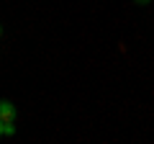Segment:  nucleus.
<instances>
[{
    "instance_id": "f257e3e1",
    "label": "nucleus",
    "mask_w": 154,
    "mask_h": 144,
    "mask_svg": "<svg viewBox=\"0 0 154 144\" xmlns=\"http://www.w3.org/2000/svg\"><path fill=\"white\" fill-rule=\"evenodd\" d=\"M16 118V105L11 100H0V121L3 124H13Z\"/></svg>"
},
{
    "instance_id": "f03ea898",
    "label": "nucleus",
    "mask_w": 154,
    "mask_h": 144,
    "mask_svg": "<svg viewBox=\"0 0 154 144\" xmlns=\"http://www.w3.org/2000/svg\"><path fill=\"white\" fill-rule=\"evenodd\" d=\"M3 134H5V136H13V134H16V126H13V124H5V126H3Z\"/></svg>"
},
{
    "instance_id": "7ed1b4c3",
    "label": "nucleus",
    "mask_w": 154,
    "mask_h": 144,
    "mask_svg": "<svg viewBox=\"0 0 154 144\" xmlns=\"http://www.w3.org/2000/svg\"><path fill=\"white\" fill-rule=\"evenodd\" d=\"M3 126H5V124H3V121H0V136H3Z\"/></svg>"
},
{
    "instance_id": "20e7f679",
    "label": "nucleus",
    "mask_w": 154,
    "mask_h": 144,
    "mask_svg": "<svg viewBox=\"0 0 154 144\" xmlns=\"http://www.w3.org/2000/svg\"><path fill=\"white\" fill-rule=\"evenodd\" d=\"M136 3H139V5H144V3H149V0H136Z\"/></svg>"
},
{
    "instance_id": "39448f33",
    "label": "nucleus",
    "mask_w": 154,
    "mask_h": 144,
    "mask_svg": "<svg viewBox=\"0 0 154 144\" xmlns=\"http://www.w3.org/2000/svg\"><path fill=\"white\" fill-rule=\"evenodd\" d=\"M0 33H3V28H0Z\"/></svg>"
}]
</instances>
